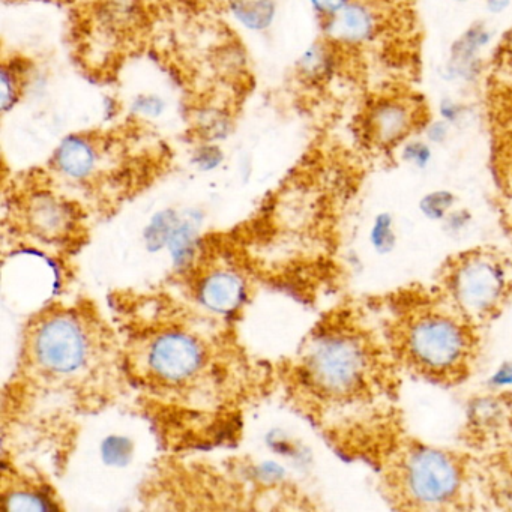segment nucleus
I'll return each mask as SVG.
<instances>
[{"mask_svg": "<svg viewBox=\"0 0 512 512\" xmlns=\"http://www.w3.org/2000/svg\"><path fill=\"white\" fill-rule=\"evenodd\" d=\"M242 284L238 277L226 272L214 274L206 280L202 296L205 304L212 310L227 311L235 308L241 301Z\"/></svg>", "mask_w": 512, "mask_h": 512, "instance_id": "obj_10", "label": "nucleus"}, {"mask_svg": "<svg viewBox=\"0 0 512 512\" xmlns=\"http://www.w3.org/2000/svg\"><path fill=\"white\" fill-rule=\"evenodd\" d=\"M20 91H22L20 71L14 65L5 64L2 68V110L5 113L16 106Z\"/></svg>", "mask_w": 512, "mask_h": 512, "instance_id": "obj_14", "label": "nucleus"}, {"mask_svg": "<svg viewBox=\"0 0 512 512\" xmlns=\"http://www.w3.org/2000/svg\"><path fill=\"white\" fill-rule=\"evenodd\" d=\"M376 14L361 2H349L343 10L329 17L326 32L329 40L346 46L367 43L376 34Z\"/></svg>", "mask_w": 512, "mask_h": 512, "instance_id": "obj_9", "label": "nucleus"}, {"mask_svg": "<svg viewBox=\"0 0 512 512\" xmlns=\"http://www.w3.org/2000/svg\"><path fill=\"white\" fill-rule=\"evenodd\" d=\"M403 158L409 163L415 164V166H425L430 161L431 149L427 143L424 142H412L404 145Z\"/></svg>", "mask_w": 512, "mask_h": 512, "instance_id": "obj_15", "label": "nucleus"}, {"mask_svg": "<svg viewBox=\"0 0 512 512\" xmlns=\"http://www.w3.org/2000/svg\"><path fill=\"white\" fill-rule=\"evenodd\" d=\"M488 10L493 14L503 13L508 8L509 0H485Z\"/></svg>", "mask_w": 512, "mask_h": 512, "instance_id": "obj_20", "label": "nucleus"}, {"mask_svg": "<svg viewBox=\"0 0 512 512\" xmlns=\"http://www.w3.org/2000/svg\"><path fill=\"white\" fill-rule=\"evenodd\" d=\"M349 2L350 0H311L314 10L326 19L343 10Z\"/></svg>", "mask_w": 512, "mask_h": 512, "instance_id": "obj_17", "label": "nucleus"}, {"mask_svg": "<svg viewBox=\"0 0 512 512\" xmlns=\"http://www.w3.org/2000/svg\"><path fill=\"white\" fill-rule=\"evenodd\" d=\"M100 158V146H97L92 137L73 134L62 140L56 149L53 163L56 170L65 178L85 181L97 172Z\"/></svg>", "mask_w": 512, "mask_h": 512, "instance_id": "obj_8", "label": "nucleus"}, {"mask_svg": "<svg viewBox=\"0 0 512 512\" xmlns=\"http://www.w3.org/2000/svg\"><path fill=\"white\" fill-rule=\"evenodd\" d=\"M452 2H458V4H460V2H466V0H452Z\"/></svg>", "mask_w": 512, "mask_h": 512, "instance_id": "obj_22", "label": "nucleus"}, {"mask_svg": "<svg viewBox=\"0 0 512 512\" xmlns=\"http://www.w3.org/2000/svg\"><path fill=\"white\" fill-rule=\"evenodd\" d=\"M463 115V109L455 103L451 98H445V100L440 103V116H442L443 121L448 122L449 125L455 124V122L460 119V116Z\"/></svg>", "mask_w": 512, "mask_h": 512, "instance_id": "obj_19", "label": "nucleus"}, {"mask_svg": "<svg viewBox=\"0 0 512 512\" xmlns=\"http://www.w3.org/2000/svg\"><path fill=\"white\" fill-rule=\"evenodd\" d=\"M92 344L82 320L70 313L50 314L31 335V352L38 367L52 376H73L91 358Z\"/></svg>", "mask_w": 512, "mask_h": 512, "instance_id": "obj_3", "label": "nucleus"}, {"mask_svg": "<svg viewBox=\"0 0 512 512\" xmlns=\"http://www.w3.org/2000/svg\"><path fill=\"white\" fill-rule=\"evenodd\" d=\"M233 13L245 28L260 31L271 25L275 7L271 0H239L233 5Z\"/></svg>", "mask_w": 512, "mask_h": 512, "instance_id": "obj_11", "label": "nucleus"}, {"mask_svg": "<svg viewBox=\"0 0 512 512\" xmlns=\"http://www.w3.org/2000/svg\"><path fill=\"white\" fill-rule=\"evenodd\" d=\"M508 271L502 260L488 254H476L461 260L451 275V290L461 310L485 314L496 310L508 293Z\"/></svg>", "mask_w": 512, "mask_h": 512, "instance_id": "obj_4", "label": "nucleus"}, {"mask_svg": "<svg viewBox=\"0 0 512 512\" xmlns=\"http://www.w3.org/2000/svg\"><path fill=\"white\" fill-rule=\"evenodd\" d=\"M505 52H506V55H508L509 58L512 59V31L509 32L508 37H506Z\"/></svg>", "mask_w": 512, "mask_h": 512, "instance_id": "obj_21", "label": "nucleus"}, {"mask_svg": "<svg viewBox=\"0 0 512 512\" xmlns=\"http://www.w3.org/2000/svg\"><path fill=\"white\" fill-rule=\"evenodd\" d=\"M136 112L146 116H158L163 112V101L155 97H142L136 101Z\"/></svg>", "mask_w": 512, "mask_h": 512, "instance_id": "obj_18", "label": "nucleus"}, {"mask_svg": "<svg viewBox=\"0 0 512 512\" xmlns=\"http://www.w3.org/2000/svg\"><path fill=\"white\" fill-rule=\"evenodd\" d=\"M401 346L419 370L430 376H452L466 367L472 335L461 320L442 311L427 310L404 325Z\"/></svg>", "mask_w": 512, "mask_h": 512, "instance_id": "obj_1", "label": "nucleus"}, {"mask_svg": "<svg viewBox=\"0 0 512 512\" xmlns=\"http://www.w3.org/2000/svg\"><path fill=\"white\" fill-rule=\"evenodd\" d=\"M194 124H196V130L200 137L212 142V140L227 137L232 128V119H230L229 112L223 107L208 106L199 110Z\"/></svg>", "mask_w": 512, "mask_h": 512, "instance_id": "obj_12", "label": "nucleus"}, {"mask_svg": "<svg viewBox=\"0 0 512 512\" xmlns=\"http://www.w3.org/2000/svg\"><path fill=\"white\" fill-rule=\"evenodd\" d=\"M367 349L349 335H331L308 356V380L332 397H349L367 382Z\"/></svg>", "mask_w": 512, "mask_h": 512, "instance_id": "obj_2", "label": "nucleus"}, {"mask_svg": "<svg viewBox=\"0 0 512 512\" xmlns=\"http://www.w3.org/2000/svg\"><path fill=\"white\" fill-rule=\"evenodd\" d=\"M205 364L203 347L190 335L164 332L146 350V365L158 382L184 385L193 380Z\"/></svg>", "mask_w": 512, "mask_h": 512, "instance_id": "obj_6", "label": "nucleus"}, {"mask_svg": "<svg viewBox=\"0 0 512 512\" xmlns=\"http://www.w3.org/2000/svg\"><path fill=\"white\" fill-rule=\"evenodd\" d=\"M460 482V467L445 452L416 449L404 461L403 485L415 502L424 505L449 502L457 494Z\"/></svg>", "mask_w": 512, "mask_h": 512, "instance_id": "obj_5", "label": "nucleus"}, {"mask_svg": "<svg viewBox=\"0 0 512 512\" xmlns=\"http://www.w3.org/2000/svg\"><path fill=\"white\" fill-rule=\"evenodd\" d=\"M448 136L449 124L443 121V119L431 122V124H428L427 128H425V137H427L428 142L436 143V145L445 142Z\"/></svg>", "mask_w": 512, "mask_h": 512, "instance_id": "obj_16", "label": "nucleus"}, {"mask_svg": "<svg viewBox=\"0 0 512 512\" xmlns=\"http://www.w3.org/2000/svg\"><path fill=\"white\" fill-rule=\"evenodd\" d=\"M334 65L331 47L326 44H314L301 59V71L310 80H323L331 74Z\"/></svg>", "mask_w": 512, "mask_h": 512, "instance_id": "obj_13", "label": "nucleus"}, {"mask_svg": "<svg viewBox=\"0 0 512 512\" xmlns=\"http://www.w3.org/2000/svg\"><path fill=\"white\" fill-rule=\"evenodd\" d=\"M416 110L401 98H380L370 107L365 130L376 145L394 146L415 128Z\"/></svg>", "mask_w": 512, "mask_h": 512, "instance_id": "obj_7", "label": "nucleus"}]
</instances>
